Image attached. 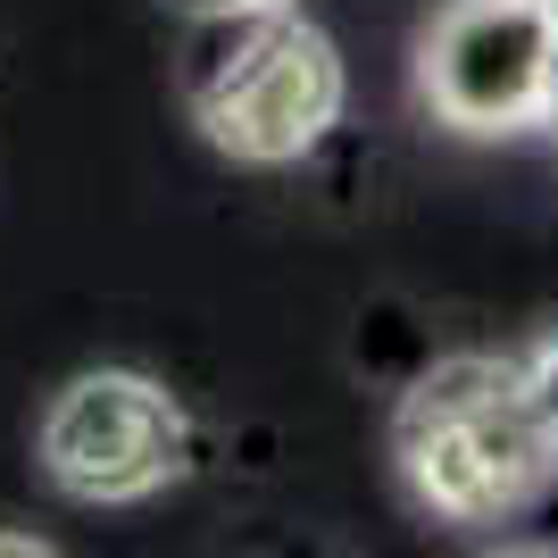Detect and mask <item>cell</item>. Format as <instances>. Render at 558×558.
<instances>
[{
  "instance_id": "cell-1",
  "label": "cell",
  "mask_w": 558,
  "mask_h": 558,
  "mask_svg": "<svg viewBox=\"0 0 558 558\" xmlns=\"http://www.w3.org/2000/svg\"><path fill=\"white\" fill-rule=\"evenodd\" d=\"M392 459L425 517L509 525L558 484V442L542 425L534 375L517 350H450L400 384Z\"/></svg>"
},
{
  "instance_id": "cell-2",
  "label": "cell",
  "mask_w": 558,
  "mask_h": 558,
  "mask_svg": "<svg viewBox=\"0 0 558 558\" xmlns=\"http://www.w3.org/2000/svg\"><path fill=\"white\" fill-rule=\"evenodd\" d=\"M209 34L192 43L184 93L209 150L242 167H292L342 125L350 75L326 25L301 9H251V17H201Z\"/></svg>"
},
{
  "instance_id": "cell-3",
  "label": "cell",
  "mask_w": 558,
  "mask_h": 558,
  "mask_svg": "<svg viewBox=\"0 0 558 558\" xmlns=\"http://www.w3.org/2000/svg\"><path fill=\"white\" fill-rule=\"evenodd\" d=\"M43 475L84 509H134L192 475V417L159 375L84 367L43 409Z\"/></svg>"
},
{
  "instance_id": "cell-4",
  "label": "cell",
  "mask_w": 558,
  "mask_h": 558,
  "mask_svg": "<svg viewBox=\"0 0 558 558\" xmlns=\"http://www.w3.org/2000/svg\"><path fill=\"white\" fill-rule=\"evenodd\" d=\"M550 50L558 34L534 0H450L417 43V100L466 142H509L542 109Z\"/></svg>"
},
{
  "instance_id": "cell-5",
  "label": "cell",
  "mask_w": 558,
  "mask_h": 558,
  "mask_svg": "<svg viewBox=\"0 0 558 558\" xmlns=\"http://www.w3.org/2000/svg\"><path fill=\"white\" fill-rule=\"evenodd\" d=\"M525 359V375H534V400H542V425H550V442H558V333H534V342L517 350Z\"/></svg>"
},
{
  "instance_id": "cell-6",
  "label": "cell",
  "mask_w": 558,
  "mask_h": 558,
  "mask_svg": "<svg viewBox=\"0 0 558 558\" xmlns=\"http://www.w3.org/2000/svg\"><path fill=\"white\" fill-rule=\"evenodd\" d=\"M192 17H251V9H301V0H175Z\"/></svg>"
},
{
  "instance_id": "cell-7",
  "label": "cell",
  "mask_w": 558,
  "mask_h": 558,
  "mask_svg": "<svg viewBox=\"0 0 558 558\" xmlns=\"http://www.w3.org/2000/svg\"><path fill=\"white\" fill-rule=\"evenodd\" d=\"M534 125L558 142V50H550V75H542V109H534Z\"/></svg>"
},
{
  "instance_id": "cell-8",
  "label": "cell",
  "mask_w": 558,
  "mask_h": 558,
  "mask_svg": "<svg viewBox=\"0 0 558 558\" xmlns=\"http://www.w3.org/2000/svg\"><path fill=\"white\" fill-rule=\"evenodd\" d=\"M0 550H34V558H43L50 542H34V534H0Z\"/></svg>"
},
{
  "instance_id": "cell-9",
  "label": "cell",
  "mask_w": 558,
  "mask_h": 558,
  "mask_svg": "<svg viewBox=\"0 0 558 558\" xmlns=\"http://www.w3.org/2000/svg\"><path fill=\"white\" fill-rule=\"evenodd\" d=\"M534 9H542V17H550V34H558V0H534Z\"/></svg>"
}]
</instances>
